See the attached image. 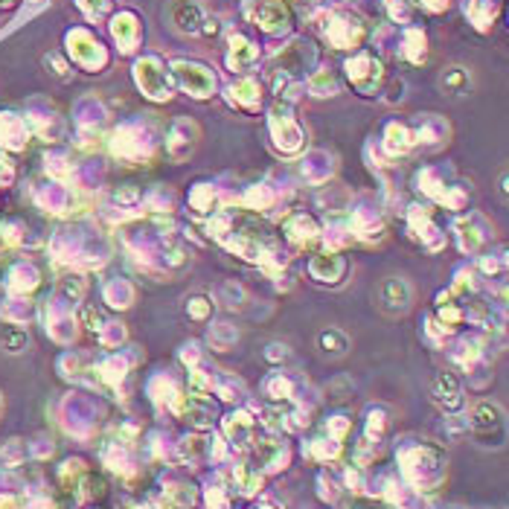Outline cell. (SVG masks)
<instances>
[{
	"instance_id": "1",
	"label": "cell",
	"mask_w": 509,
	"mask_h": 509,
	"mask_svg": "<svg viewBox=\"0 0 509 509\" xmlns=\"http://www.w3.org/2000/svg\"><path fill=\"white\" fill-rule=\"evenodd\" d=\"M181 85L193 93V97H210V87H213V76L207 73V68L201 65H186V61H178L175 65Z\"/></svg>"
},
{
	"instance_id": "2",
	"label": "cell",
	"mask_w": 509,
	"mask_h": 509,
	"mask_svg": "<svg viewBox=\"0 0 509 509\" xmlns=\"http://www.w3.org/2000/svg\"><path fill=\"white\" fill-rule=\"evenodd\" d=\"M137 82L151 100H166L169 97V85H166L164 73L157 70V61H151V58L137 61Z\"/></svg>"
},
{
	"instance_id": "3",
	"label": "cell",
	"mask_w": 509,
	"mask_h": 509,
	"mask_svg": "<svg viewBox=\"0 0 509 509\" xmlns=\"http://www.w3.org/2000/svg\"><path fill=\"white\" fill-rule=\"evenodd\" d=\"M257 21L262 23V29H268V33H279V29H285L291 23V12L282 0H268V4H262Z\"/></svg>"
},
{
	"instance_id": "4",
	"label": "cell",
	"mask_w": 509,
	"mask_h": 509,
	"mask_svg": "<svg viewBox=\"0 0 509 509\" xmlns=\"http://www.w3.org/2000/svg\"><path fill=\"white\" fill-rule=\"evenodd\" d=\"M172 21L181 33H195L198 23H201V9L195 4H189V0H178L172 6Z\"/></svg>"
},
{
	"instance_id": "5",
	"label": "cell",
	"mask_w": 509,
	"mask_h": 509,
	"mask_svg": "<svg viewBox=\"0 0 509 509\" xmlns=\"http://www.w3.org/2000/svg\"><path fill=\"white\" fill-rule=\"evenodd\" d=\"M134 33H137V23H134L132 15H122V18L114 21V36H117V41L125 44L122 50H132V36H134Z\"/></svg>"
},
{
	"instance_id": "6",
	"label": "cell",
	"mask_w": 509,
	"mask_h": 509,
	"mask_svg": "<svg viewBox=\"0 0 509 509\" xmlns=\"http://www.w3.org/2000/svg\"><path fill=\"white\" fill-rule=\"evenodd\" d=\"M253 58H257V50H253V44H250V41H245V38H233L230 65L242 68V65H247V61H253Z\"/></svg>"
}]
</instances>
